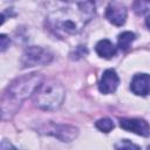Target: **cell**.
Masks as SVG:
<instances>
[{
    "label": "cell",
    "instance_id": "6da1fadb",
    "mask_svg": "<svg viewBox=\"0 0 150 150\" xmlns=\"http://www.w3.org/2000/svg\"><path fill=\"white\" fill-rule=\"evenodd\" d=\"M47 25L57 35H74L95 16L94 0H48Z\"/></svg>",
    "mask_w": 150,
    "mask_h": 150
},
{
    "label": "cell",
    "instance_id": "7a4b0ae2",
    "mask_svg": "<svg viewBox=\"0 0 150 150\" xmlns=\"http://www.w3.org/2000/svg\"><path fill=\"white\" fill-rule=\"evenodd\" d=\"M43 82V77L39 73H30L16 77L6 88L1 98V116L2 120L9 118L20 107L21 102L29 95L34 94L38 87Z\"/></svg>",
    "mask_w": 150,
    "mask_h": 150
},
{
    "label": "cell",
    "instance_id": "3957f363",
    "mask_svg": "<svg viewBox=\"0 0 150 150\" xmlns=\"http://www.w3.org/2000/svg\"><path fill=\"white\" fill-rule=\"evenodd\" d=\"M64 88L56 80L43 81L33 94L35 105L42 110H56L64 100Z\"/></svg>",
    "mask_w": 150,
    "mask_h": 150
},
{
    "label": "cell",
    "instance_id": "277c9868",
    "mask_svg": "<svg viewBox=\"0 0 150 150\" xmlns=\"http://www.w3.org/2000/svg\"><path fill=\"white\" fill-rule=\"evenodd\" d=\"M53 60V54L49 49L39 47V46H30L25 49L21 57V67L29 68L35 66H45L48 64Z\"/></svg>",
    "mask_w": 150,
    "mask_h": 150
},
{
    "label": "cell",
    "instance_id": "5b68a950",
    "mask_svg": "<svg viewBox=\"0 0 150 150\" xmlns=\"http://www.w3.org/2000/svg\"><path fill=\"white\" fill-rule=\"evenodd\" d=\"M120 127L127 131L134 132L138 136L148 137L150 135V127L148 122L141 118H121Z\"/></svg>",
    "mask_w": 150,
    "mask_h": 150
},
{
    "label": "cell",
    "instance_id": "8992f818",
    "mask_svg": "<svg viewBox=\"0 0 150 150\" xmlns=\"http://www.w3.org/2000/svg\"><path fill=\"white\" fill-rule=\"evenodd\" d=\"M46 132L59 138L61 142H71L79 134L77 128L66 124H52L47 128Z\"/></svg>",
    "mask_w": 150,
    "mask_h": 150
},
{
    "label": "cell",
    "instance_id": "52a82bcc",
    "mask_svg": "<svg viewBox=\"0 0 150 150\" xmlns=\"http://www.w3.org/2000/svg\"><path fill=\"white\" fill-rule=\"evenodd\" d=\"M105 18L109 22H111L115 26H122L124 25L127 20V8L122 4L117 1H112L108 5L105 9Z\"/></svg>",
    "mask_w": 150,
    "mask_h": 150
},
{
    "label": "cell",
    "instance_id": "ba28073f",
    "mask_svg": "<svg viewBox=\"0 0 150 150\" xmlns=\"http://www.w3.org/2000/svg\"><path fill=\"white\" fill-rule=\"evenodd\" d=\"M120 83L117 73L114 69H107L103 71L98 82V89L102 94H112Z\"/></svg>",
    "mask_w": 150,
    "mask_h": 150
},
{
    "label": "cell",
    "instance_id": "9c48e42d",
    "mask_svg": "<svg viewBox=\"0 0 150 150\" xmlns=\"http://www.w3.org/2000/svg\"><path fill=\"white\" fill-rule=\"evenodd\" d=\"M130 89L137 96H146L150 94V75L145 73L134 75L130 82Z\"/></svg>",
    "mask_w": 150,
    "mask_h": 150
},
{
    "label": "cell",
    "instance_id": "30bf717a",
    "mask_svg": "<svg viewBox=\"0 0 150 150\" xmlns=\"http://www.w3.org/2000/svg\"><path fill=\"white\" fill-rule=\"evenodd\" d=\"M96 53L100 57H103V59H111L116 52H117V48L116 46L108 39H103V40H100L97 43H96Z\"/></svg>",
    "mask_w": 150,
    "mask_h": 150
},
{
    "label": "cell",
    "instance_id": "8fae6325",
    "mask_svg": "<svg viewBox=\"0 0 150 150\" xmlns=\"http://www.w3.org/2000/svg\"><path fill=\"white\" fill-rule=\"evenodd\" d=\"M136 35L132 32H123L118 35V47L122 50H128L131 43L135 41Z\"/></svg>",
    "mask_w": 150,
    "mask_h": 150
},
{
    "label": "cell",
    "instance_id": "7c38bea8",
    "mask_svg": "<svg viewBox=\"0 0 150 150\" xmlns=\"http://www.w3.org/2000/svg\"><path fill=\"white\" fill-rule=\"evenodd\" d=\"M95 127H96L100 131L108 134V132H110V131L114 129V122H112L110 118H108V117H103V118H100V120L96 121Z\"/></svg>",
    "mask_w": 150,
    "mask_h": 150
},
{
    "label": "cell",
    "instance_id": "4fadbf2b",
    "mask_svg": "<svg viewBox=\"0 0 150 150\" xmlns=\"http://www.w3.org/2000/svg\"><path fill=\"white\" fill-rule=\"evenodd\" d=\"M115 148H116V149H139L138 145L131 143V142L128 141V139H122V141H120L118 143L115 144Z\"/></svg>",
    "mask_w": 150,
    "mask_h": 150
},
{
    "label": "cell",
    "instance_id": "5bb4252c",
    "mask_svg": "<svg viewBox=\"0 0 150 150\" xmlns=\"http://www.w3.org/2000/svg\"><path fill=\"white\" fill-rule=\"evenodd\" d=\"M9 38H7L6 34H1L0 35V47H1V52H5L7 47H9Z\"/></svg>",
    "mask_w": 150,
    "mask_h": 150
},
{
    "label": "cell",
    "instance_id": "9a60e30c",
    "mask_svg": "<svg viewBox=\"0 0 150 150\" xmlns=\"http://www.w3.org/2000/svg\"><path fill=\"white\" fill-rule=\"evenodd\" d=\"M145 25H146V27H148V29H150V14L146 16V19H145Z\"/></svg>",
    "mask_w": 150,
    "mask_h": 150
},
{
    "label": "cell",
    "instance_id": "2e32d148",
    "mask_svg": "<svg viewBox=\"0 0 150 150\" xmlns=\"http://www.w3.org/2000/svg\"><path fill=\"white\" fill-rule=\"evenodd\" d=\"M146 1H149V2H150V0H146Z\"/></svg>",
    "mask_w": 150,
    "mask_h": 150
}]
</instances>
